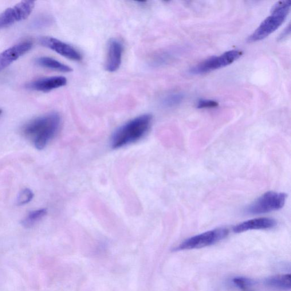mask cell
<instances>
[{
	"label": "cell",
	"instance_id": "6da1fadb",
	"mask_svg": "<svg viewBox=\"0 0 291 291\" xmlns=\"http://www.w3.org/2000/svg\"><path fill=\"white\" fill-rule=\"evenodd\" d=\"M61 118L56 112L46 114L28 122L22 128L23 135L32 141L35 148L42 150L57 135Z\"/></svg>",
	"mask_w": 291,
	"mask_h": 291
},
{
	"label": "cell",
	"instance_id": "7a4b0ae2",
	"mask_svg": "<svg viewBox=\"0 0 291 291\" xmlns=\"http://www.w3.org/2000/svg\"><path fill=\"white\" fill-rule=\"evenodd\" d=\"M152 121V115L145 114L121 126L112 137L111 147H123L143 139L151 127Z\"/></svg>",
	"mask_w": 291,
	"mask_h": 291
},
{
	"label": "cell",
	"instance_id": "3957f363",
	"mask_svg": "<svg viewBox=\"0 0 291 291\" xmlns=\"http://www.w3.org/2000/svg\"><path fill=\"white\" fill-rule=\"evenodd\" d=\"M291 1H280L275 3L271 15L263 21L247 41L254 42L261 41L276 31L286 21L290 13Z\"/></svg>",
	"mask_w": 291,
	"mask_h": 291
},
{
	"label": "cell",
	"instance_id": "277c9868",
	"mask_svg": "<svg viewBox=\"0 0 291 291\" xmlns=\"http://www.w3.org/2000/svg\"><path fill=\"white\" fill-rule=\"evenodd\" d=\"M287 195L285 193L269 191L247 207V214L257 215L278 211L284 207Z\"/></svg>",
	"mask_w": 291,
	"mask_h": 291
},
{
	"label": "cell",
	"instance_id": "5b68a950",
	"mask_svg": "<svg viewBox=\"0 0 291 291\" xmlns=\"http://www.w3.org/2000/svg\"><path fill=\"white\" fill-rule=\"evenodd\" d=\"M229 234V230L226 228L220 227L218 229L204 232V233L194 236L185 240L175 247L174 251L193 250L203 248L215 245V243L225 239Z\"/></svg>",
	"mask_w": 291,
	"mask_h": 291
},
{
	"label": "cell",
	"instance_id": "8992f818",
	"mask_svg": "<svg viewBox=\"0 0 291 291\" xmlns=\"http://www.w3.org/2000/svg\"><path fill=\"white\" fill-rule=\"evenodd\" d=\"M241 51L230 50L219 57H212L193 67L190 73L193 74H201L229 66L242 56Z\"/></svg>",
	"mask_w": 291,
	"mask_h": 291
},
{
	"label": "cell",
	"instance_id": "52a82bcc",
	"mask_svg": "<svg viewBox=\"0 0 291 291\" xmlns=\"http://www.w3.org/2000/svg\"><path fill=\"white\" fill-rule=\"evenodd\" d=\"M34 6V1H23L3 11L0 13V30L25 20L32 13Z\"/></svg>",
	"mask_w": 291,
	"mask_h": 291
},
{
	"label": "cell",
	"instance_id": "ba28073f",
	"mask_svg": "<svg viewBox=\"0 0 291 291\" xmlns=\"http://www.w3.org/2000/svg\"><path fill=\"white\" fill-rule=\"evenodd\" d=\"M43 46L54 51L61 56L73 61H80L82 56L78 51L68 43L50 37H43L39 39Z\"/></svg>",
	"mask_w": 291,
	"mask_h": 291
},
{
	"label": "cell",
	"instance_id": "9c48e42d",
	"mask_svg": "<svg viewBox=\"0 0 291 291\" xmlns=\"http://www.w3.org/2000/svg\"><path fill=\"white\" fill-rule=\"evenodd\" d=\"M32 47V42L30 41H25L19 42L0 53V72L29 52Z\"/></svg>",
	"mask_w": 291,
	"mask_h": 291
},
{
	"label": "cell",
	"instance_id": "30bf717a",
	"mask_svg": "<svg viewBox=\"0 0 291 291\" xmlns=\"http://www.w3.org/2000/svg\"><path fill=\"white\" fill-rule=\"evenodd\" d=\"M68 80L64 76H52L38 78L26 85L27 89L47 92L60 88L67 84Z\"/></svg>",
	"mask_w": 291,
	"mask_h": 291
},
{
	"label": "cell",
	"instance_id": "8fae6325",
	"mask_svg": "<svg viewBox=\"0 0 291 291\" xmlns=\"http://www.w3.org/2000/svg\"><path fill=\"white\" fill-rule=\"evenodd\" d=\"M124 53V46L122 43L116 39L109 41L108 47L105 69L109 73H114L119 69L121 65Z\"/></svg>",
	"mask_w": 291,
	"mask_h": 291
},
{
	"label": "cell",
	"instance_id": "7c38bea8",
	"mask_svg": "<svg viewBox=\"0 0 291 291\" xmlns=\"http://www.w3.org/2000/svg\"><path fill=\"white\" fill-rule=\"evenodd\" d=\"M277 225L276 220L273 218H257L238 224L233 227V230L235 233H241L249 230L272 229Z\"/></svg>",
	"mask_w": 291,
	"mask_h": 291
},
{
	"label": "cell",
	"instance_id": "4fadbf2b",
	"mask_svg": "<svg viewBox=\"0 0 291 291\" xmlns=\"http://www.w3.org/2000/svg\"><path fill=\"white\" fill-rule=\"evenodd\" d=\"M290 274L279 275L265 279L266 286L277 290L290 291L291 289Z\"/></svg>",
	"mask_w": 291,
	"mask_h": 291
},
{
	"label": "cell",
	"instance_id": "5bb4252c",
	"mask_svg": "<svg viewBox=\"0 0 291 291\" xmlns=\"http://www.w3.org/2000/svg\"><path fill=\"white\" fill-rule=\"evenodd\" d=\"M35 63L43 68L57 71L62 73H70L73 70L70 67L49 57H40L35 60Z\"/></svg>",
	"mask_w": 291,
	"mask_h": 291
},
{
	"label": "cell",
	"instance_id": "9a60e30c",
	"mask_svg": "<svg viewBox=\"0 0 291 291\" xmlns=\"http://www.w3.org/2000/svg\"><path fill=\"white\" fill-rule=\"evenodd\" d=\"M47 214L46 209H41L31 212L27 217L22 221V225L26 228L33 227L45 217Z\"/></svg>",
	"mask_w": 291,
	"mask_h": 291
},
{
	"label": "cell",
	"instance_id": "2e32d148",
	"mask_svg": "<svg viewBox=\"0 0 291 291\" xmlns=\"http://www.w3.org/2000/svg\"><path fill=\"white\" fill-rule=\"evenodd\" d=\"M184 95L182 93H173L163 98L162 104L165 108H174L182 103Z\"/></svg>",
	"mask_w": 291,
	"mask_h": 291
},
{
	"label": "cell",
	"instance_id": "e0dca14e",
	"mask_svg": "<svg viewBox=\"0 0 291 291\" xmlns=\"http://www.w3.org/2000/svg\"><path fill=\"white\" fill-rule=\"evenodd\" d=\"M34 197V194L30 189L26 188L19 193L17 199V204L19 206L25 205L31 201Z\"/></svg>",
	"mask_w": 291,
	"mask_h": 291
},
{
	"label": "cell",
	"instance_id": "ac0fdd59",
	"mask_svg": "<svg viewBox=\"0 0 291 291\" xmlns=\"http://www.w3.org/2000/svg\"><path fill=\"white\" fill-rule=\"evenodd\" d=\"M234 284L240 289L246 290L253 284L251 279L244 277H236L233 279Z\"/></svg>",
	"mask_w": 291,
	"mask_h": 291
},
{
	"label": "cell",
	"instance_id": "d6986e66",
	"mask_svg": "<svg viewBox=\"0 0 291 291\" xmlns=\"http://www.w3.org/2000/svg\"><path fill=\"white\" fill-rule=\"evenodd\" d=\"M218 104L217 101L207 99H200L197 104V108L199 109L214 108L218 107Z\"/></svg>",
	"mask_w": 291,
	"mask_h": 291
},
{
	"label": "cell",
	"instance_id": "ffe728a7",
	"mask_svg": "<svg viewBox=\"0 0 291 291\" xmlns=\"http://www.w3.org/2000/svg\"><path fill=\"white\" fill-rule=\"evenodd\" d=\"M170 54L166 53L160 54L158 58L155 59V64L157 65H164L170 60Z\"/></svg>",
	"mask_w": 291,
	"mask_h": 291
},
{
	"label": "cell",
	"instance_id": "44dd1931",
	"mask_svg": "<svg viewBox=\"0 0 291 291\" xmlns=\"http://www.w3.org/2000/svg\"><path fill=\"white\" fill-rule=\"evenodd\" d=\"M291 32V26L290 25H289L288 27L283 31V32L281 34L280 36L278 39L279 41H282L285 40L287 38V37H289V35L290 34Z\"/></svg>",
	"mask_w": 291,
	"mask_h": 291
},
{
	"label": "cell",
	"instance_id": "7402d4cb",
	"mask_svg": "<svg viewBox=\"0 0 291 291\" xmlns=\"http://www.w3.org/2000/svg\"><path fill=\"white\" fill-rule=\"evenodd\" d=\"M1 113H2V110L0 109V115H1Z\"/></svg>",
	"mask_w": 291,
	"mask_h": 291
}]
</instances>
